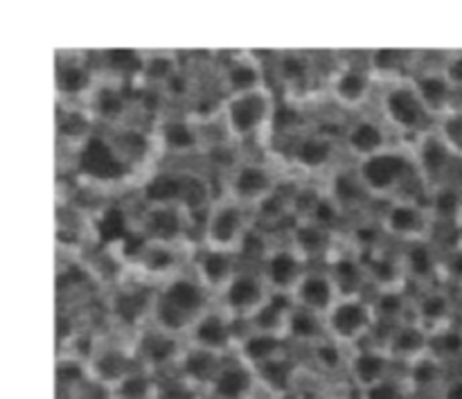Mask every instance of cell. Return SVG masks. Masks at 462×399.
<instances>
[{"mask_svg":"<svg viewBox=\"0 0 462 399\" xmlns=\"http://www.w3.org/2000/svg\"><path fill=\"white\" fill-rule=\"evenodd\" d=\"M242 323L230 319L224 310L212 305L206 314L199 316L189 332L185 334V341L189 346L203 348V350L217 352L221 357H233L237 348V339L242 334Z\"/></svg>","mask_w":462,"mask_h":399,"instance_id":"obj_21","label":"cell"},{"mask_svg":"<svg viewBox=\"0 0 462 399\" xmlns=\"http://www.w3.org/2000/svg\"><path fill=\"white\" fill-rule=\"evenodd\" d=\"M284 235L289 246L310 266H323L337 253L338 237H343L310 219H296Z\"/></svg>","mask_w":462,"mask_h":399,"instance_id":"obj_26","label":"cell"},{"mask_svg":"<svg viewBox=\"0 0 462 399\" xmlns=\"http://www.w3.org/2000/svg\"><path fill=\"white\" fill-rule=\"evenodd\" d=\"M413 81L415 90H418L420 99L424 102L427 111L431 113L433 122L440 116L449 113L451 108L458 107L460 95L456 93L454 86L449 84L445 75H442L440 66H420L411 72L409 77Z\"/></svg>","mask_w":462,"mask_h":399,"instance_id":"obj_33","label":"cell"},{"mask_svg":"<svg viewBox=\"0 0 462 399\" xmlns=\"http://www.w3.org/2000/svg\"><path fill=\"white\" fill-rule=\"evenodd\" d=\"M104 399H108V395H106V397H104Z\"/></svg>","mask_w":462,"mask_h":399,"instance_id":"obj_64","label":"cell"},{"mask_svg":"<svg viewBox=\"0 0 462 399\" xmlns=\"http://www.w3.org/2000/svg\"><path fill=\"white\" fill-rule=\"evenodd\" d=\"M347 359H350V350L329 337L307 350V364H310V370L319 379H325V382H334V379L346 377Z\"/></svg>","mask_w":462,"mask_h":399,"instance_id":"obj_46","label":"cell"},{"mask_svg":"<svg viewBox=\"0 0 462 399\" xmlns=\"http://www.w3.org/2000/svg\"><path fill=\"white\" fill-rule=\"evenodd\" d=\"M293 301L291 296H282V293H271L264 301V305L244 323L246 329H255V332L278 334V337L287 339V323L291 316Z\"/></svg>","mask_w":462,"mask_h":399,"instance_id":"obj_47","label":"cell"},{"mask_svg":"<svg viewBox=\"0 0 462 399\" xmlns=\"http://www.w3.org/2000/svg\"><path fill=\"white\" fill-rule=\"evenodd\" d=\"M262 278H264L266 287L271 293H282V296H291L296 284L300 283L302 275L307 274L310 264L289 246L284 244H269L262 260L257 262Z\"/></svg>","mask_w":462,"mask_h":399,"instance_id":"obj_22","label":"cell"},{"mask_svg":"<svg viewBox=\"0 0 462 399\" xmlns=\"http://www.w3.org/2000/svg\"><path fill=\"white\" fill-rule=\"evenodd\" d=\"M402 382H404L406 391L411 399H424V397H440L442 388L449 382V370H447L445 361L438 359L436 355L427 352L413 364L404 366L400 373Z\"/></svg>","mask_w":462,"mask_h":399,"instance_id":"obj_35","label":"cell"},{"mask_svg":"<svg viewBox=\"0 0 462 399\" xmlns=\"http://www.w3.org/2000/svg\"><path fill=\"white\" fill-rule=\"evenodd\" d=\"M217 75H219L221 88H224V97L226 95L251 93V90L269 86L264 61H260V57L253 52H233L221 63Z\"/></svg>","mask_w":462,"mask_h":399,"instance_id":"obj_31","label":"cell"},{"mask_svg":"<svg viewBox=\"0 0 462 399\" xmlns=\"http://www.w3.org/2000/svg\"><path fill=\"white\" fill-rule=\"evenodd\" d=\"M456 302L454 293L447 289L445 283L431 284V287L418 289L411 307V319L422 325L427 332H438L454 325Z\"/></svg>","mask_w":462,"mask_h":399,"instance_id":"obj_28","label":"cell"},{"mask_svg":"<svg viewBox=\"0 0 462 399\" xmlns=\"http://www.w3.org/2000/svg\"><path fill=\"white\" fill-rule=\"evenodd\" d=\"M282 179L275 172L273 162L264 158H239L224 176V192L226 197L244 203L246 208H255L257 203L264 201L269 194L280 188Z\"/></svg>","mask_w":462,"mask_h":399,"instance_id":"obj_11","label":"cell"},{"mask_svg":"<svg viewBox=\"0 0 462 399\" xmlns=\"http://www.w3.org/2000/svg\"><path fill=\"white\" fill-rule=\"evenodd\" d=\"M460 165H462V162H460ZM458 183H460V185H462V176H460V179H458Z\"/></svg>","mask_w":462,"mask_h":399,"instance_id":"obj_62","label":"cell"},{"mask_svg":"<svg viewBox=\"0 0 462 399\" xmlns=\"http://www.w3.org/2000/svg\"><path fill=\"white\" fill-rule=\"evenodd\" d=\"M131 341H134V350L135 357H138L140 368L149 370V373L158 375V377L176 373L180 355H183L185 346H188L183 337L165 332V329L156 328V325H147L144 329H140L135 337H131Z\"/></svg>","mask_w":462,"mask_h":399,"instance_id":"obj_16","label":"cell"},{"mask_svg":"<svg viewBox=\"0 0 462 399\" xmlns=\"http://www.w3.org/2000/svg\"><path fill=\"white\" fill-rule=\"evenodd\" d=\"M156 399H208V393L189 384L188 379L171 373L161 377V382H158Z\"/></svg>","mask_w":462,"mask_h":399,"instance_id":"obj_56","label":"cell"},{"mask_svg":"<svg viewBox=\"0 0 462 399\" xmlns=\"http://www.w3.org/2000/svg\"><path fill=\"white\" fill-rule=\"evenodd\" d=\"M325 266L332 274L341 296H368L370 293L364 255L359 251H355L350 244L346 248L338 246L337 253L325 262Z\"/></svg>","mask_w":462,"mask_h":399,"instance_id":"obj_38","label":"cell"},{"mask_svg":"<svg viewBox=\"0 0 462 399\" xmlns=\"http://www.w3.org/2000/svg\"><path fill=\"white\" fill-rule=\"evenodd\" d=\"M185 248L188 246H171V244L140 239L138 251L131 257V266L140 275V283L161 287L162 283L189 269V262H185L188 257Z\"/></svg>","mask_w":462,"mask_h":399,"instance_id":"obj_19","label":"cell"},{"mask_svg":"<svg viewBox=\"0 0 462 399\" xmlns=\"http://www.w3.org/2000/svg\"><path fill=\"white\" fill-rule=\"evenodd\" d=\"M253 370H255L260 391H264L271 397H284L296 393L302 377V364L291 352L275 357V359L266 361Z\"/></svg>","mask_w":462,"mask_h":399,"instance_id":"obj_39","label":"cell"},{"mask_svg":"<svg viewBox=\"0 0 462 399\" xmlns=\"http://www.w3.org/2000/svg\"><path fill=\"white\" fill-rule=\"evenodd\" d=\"M341 147L355 165L395 147V135L379 116L361 113V116H352L341 129Z\"/></svg>","mask_w":462,"mask_h":399,"instance_id":"obj_17","label":"cell"},{"mask_svg":"<svg viewBox=\"0 0 462 399\" xmlns=\"http://www.w3.org/2000/svg\"><path fill=\"white\" fill-rule=\"evenodd\" d=\"M273 75L282 86L284 97L293 104V97L307 95L314 86L316 61L310 52L302 50H284L273 57Z\"/></svg>","mask_w":462,"mask_h":399,"instance_id":"obj_30","label":"cell"},{"mask_svg":"<svg viewBox=\"0 0 462 399\" xmlns=\"http://www.w3.org/2000/svg\"><path fill=\"white\" fill-rule=\"evenodd\" d=\"M289 341L278 334H266V332H255V329H246L239 334L237 348H235V357L242 359L244 364H248L251 368L266 364V361L275 359L280 355H287Z\"/></svg>","mask_w":462,"mask_h":399,"instance_id":"obj_42","label":"cell"},{"mask_svg":"<svg viewBox=\"0 0 462 399\" xmlns=\"http://www.w3.org/2000/svg\"><path fill=\"white\" fill-rule=\"evenodd\" d=\"M328 339V329H325V319L319 314L302 310V307L293 305L291 316L287 323V341L291 348H302L310 350L316 343Z\"/></svg>","mask_w":462,"mask_h":399,"instance_id":"obj_51","label":"cell"},{"mask_svg":"<svg viewBox=\"0 0 462 399\" xmlns=\"http://www.w3.org/2000/svg\"><path fill=\"white\" fill-rule=\"evenodd\" d=\"M253 230L255 226H253L251 208L226 197V194H219L210 210L201 217V244L199 246L242 255Z\"/></svg>","mask_w":462,"mask_h":399,"instance_id":"obj_5","label":"cell"},{"mask_svg":"<svg viewBox=\"0 0 462 399\" xmlns=\"http://www.w3.org/2000/svg\"><path fill=\"white\" fill-rule=\"evenodd\" d=\"M379 346H383V350L391 355L397 368H404V366L413 364L415 359L431 352V332H427L422 325L409 319L388 329Z\"/></svg>","mask_w":462,"mask_h":399,"instance_id":"obj_34","label":"cell"},{"mask_svg":"<svg viewBox=\"0 0 462 399\" xmlns=\"http://www.w3.org/2000/svg\"><path fill=\"white\" fill-rule=\"evenodd\" d=\"M138 357H135L134 341L131 337L125 339H104L99 343L97 352L90 357L86 364L88 379L95 388L108 393L113 386L122 382L131 370L138 368Z\"/></svg>","mask_w":462,"mask_h":399,"instance_id":"obj_18","label":"cell"},{"mask_svg":"<svg viewBox=\"0 0 462 399\" xmlns=\"http://www.w3.org/2000/svg\"><path fill=\"white\" fill-rule=\"evenodd\" d=\"M86 108L93 113L97 125L113 129V126L129 125V116L135 108V97L129 93V84L102 77L86 102Z\"/></svg>","mask_w":462,"mask_h":399,"instance_id":"obj_23","label":"cell"},{"mask_svg":"<svg viewBox=\"0 0 462 399\" xmlns=\"http://www.w3.org/2000/svg\"><path fill=\"white\" fill-rule=\"evenodd\" d=\"M431 355L445 361L447 366L454 364L462 357V329L449 325L445 329H438L431 334Z\"/></svg>","mask_w":462,"mask_h":399,"instance_id":"obj_55","label":"cell"},{"mask_svg":"<svg viewBox=\"0 0 462 399\" xmlns=\"http://www.w3.org/2000/svg\"><path fill=\"white\" fill-rule=\"evenodd\" d=\"M95 126L97 122L86 104H57V138L75 153H81V149L93 140Z\"/></svg>","mask_w":462,"mask_h":399,"instance_id":"obj_40","label":"cell"},{"mask_svg":"<svg viewBox=\"0 0 462 399\" xmlns=\"http://www.w3.org/2000/svg\"><path fill=\"white\" fill-rule=\"evenodd\" d=\"M273 399H314V397L305 395V393H291V395H284V397H273Z\"/></svg>","mask_w":462,"mask_h":399,"instance_id":"obj_60","label":"cell"},{"mask_svg":"<svg viewBox=\"0 0 462 399\" xmlns=\"http://www.w3.org/2000/svg\"><path fill=\"white\" fill-rule=\"evenodd\" d=\"M271 296V289L266 287L257 266H242L237 275L224 287V292L215 298V305L224 310L237 323H246Z\"/></svg>","mask_w":462,"mask_h":399,"instance_id":"obj_15","label":"cell"},{"mask_svg":"<svg viewBox=\"0 0 462 399\" xmlns=\"http://www.w3.org/2000/svg\"><path fill=\"white\" fill-rule=\"evenodd\" d=\"M427 208L436 226H451L456 233L462 221V185L458 179L440 185L427 194Z\"/></svg>","mask_w":462,"mask_h":399,"instance_id":"obj_50","label":"cell"},{"mask_svg":"<svg viewBox=\"0 0 462 399\" xmlns=\"http://www.w3.org/2000/svg\"><path fill=\"white\" fill-rule=\"evenodd\" d=\"M379 79L364 61H338L328 75V95L338 111L361 116L377 99Z\"/></svg>","mask_w":462,"mask_h":399,"instance_id":"obj_9","label":"cell"},{"mask_svg":"<svg viewBox=\"0 0 462 399\" xmlns=\"http://www.w3.org/2000/svg\"><path fill=\"white\" fill-rule=\"evenodd\" d=\"M156 289L147 283H122L106 293V316L113 325L135 337L152 325Z\"/></svg>","mask_w":462,"mask_h":399,"instance_id":"obj_10","label":"cell"},{"mask_svg":"<svg viewBox=\"0 0 462 399\" xmlns=\"http://www.w3.org/2000/svg\"><path fill=\"white\" fill-rule=\"evenodd\" d=\"M228 357H221L217 352L203 350V348L197 346H185L183 355H180L179 366H176V375L183 379H188L194 386L203 388L208 393L210 384L215 382V377L219 375L221 366Z\"/></svg>","mask_w":462,"mask_h":399,"instance_id":"obj_43","label":"cell"},{"mask_svg":"<svg viewBox=\"0 0 462 399\" xmlns=\"http://www.w3.org/2000/svg\"><path fill=\"white\" fill-rule=\"evenodd\" d=\"M442 278L445 284L462 287V244H454L451 248L442 251Z\"/></svg>","mask_w":462,"mask_h":399,"instance_id":"obj_57","label":"cell"},{"mask_svg":"<svg viewBox=\"0 0 462 399\" xmlns=\"http://www.w3.org/2000/svg\"><path fill=\"white\" fill-rule=\"evenodd\" d=\"M180 72H183V63L179 54L170 50H152V52H143V70L135 86L165 90Z\"/></svg>","mask_w":462,"mask_h":399,"instance_id":"obj_45","label":"cell"},{"mask_svg":"<svg viewBox=\"0 0 462 399\" xmlns=\"http://www.w3.org/2000/svg\"><path fill=\"white\" fill-rule=\"evenodd\" d=\"M370 298H373V307H374V314H377V320H379V329H383V334H386L388 329L395 328V325L404 323V320L411 319L413 296H411L409 287L370 293ZM374 337H377V334H374Z\"/></svg>","mask_w":462,"mask_h":399,"instance_id":"obj_48","label":"cell"},{"mask_svg":"<svg viewBox=\"0 0 462 399\" xmlns=\"http://www.w3.org/2000/svg\"><path fill=\"white\" fill-rule=\"evenodd\" d=\"M397 248H400L409 287L418 284V289H422L438 284V278L442 274V251L438 248L436 239H420V242H411Z\"/></svg>","mask_w":462,"mask_h":399,"instance_id":"obj_32","label":"cell"},{"mask_svg":"<svg viewBox=\"0 0 462 399\" xmlns=\"http://www.w3.org/2000/svg\"><path fill=\"white\" fill-rule=\"evenodd\" d=\"M180 174V188H179V201L176 206L183 208L189 217L206 215L210 210L212 203L217 201V194L212 190V179L206 172L199 170H179Z\"/></svg>","mask_w":462,"mask_h":399,"instance_id":"obj_44","label":"cell"},{"mask_svg":"<svg viewBox=\"0 0 462 399\" xmlns=\"http://www.w3.org/2000/svg\"><path fill=\"white\" fill-rule=\"evenodd\" d=\"M365 63H368L373 75L379 79V84L393 79H404V77H411V72H413L415 52L397 48L370 50L365 54Z\"/></svg>","mask_w":462,"mask_h":399,"instance_id":"obj_49","label":"cell"},{"mask_svg":"<svg viewBox=\"0 0 462 399\" xmlns=\"http://www.w3.org/2000/svg\"><path fill=\"white\" fill-rule=\"evenodd\" d=\"M440 70L449 79V84L454 86L456 93L462 95V50H458V52H447L442 57Z\"/></svg>","mask_w":462,"mask_h":399,"instance_id":"obj_59","label":"cell"},{"mask_svg":"<svg viewBox=\"0 0 462 399\" xmlns=\"http://www.w3.org/2000/svg\"><path fill=\"white\" fill-rule=\"evenodd\" d=\"M341 134H332L325 126L300 129L289 138L284 161L302 179H328L341 158Z\"/></svg>","mask_w":462,"mask_h":399,"instance_id":"obj_6","label":"cell"},{"mask_svg":"<svg viewBox=\"0 0 462 399\" xmlns=\"http://www.w3.org/2000/svg\"><path fill=\"white\" fill-rule=\"evenodd\" d=\"M278 97L273 88L251 90L242 95H226L219 102V117L228 131L233 144L255 143L264 138L266 131L273 134V122L278 116Z\"/></svg>","mask_w":462,"mask_h":399,"instance_id":"obj_3","label":"cell"},{"mask_svg":"<svg viewBox=\"0 0 462 399\" xmlns=\"http://www.w3.org/2000/svg\"><path fill=\"white\" fill-rule=\"evenodd\" d=\"M433 131L440 135L442 143L449 147V152L454 153L456 161L462 162V108L456 107L449 113L438 117L433 122Z\"/></svg>","mask_w":462,"mask_h":399,"instance_id":"obj_54","label":"cell"},{"mask_svg":"<svg viewBox=\"0 0 462 399\" xmlns=\"http://www.w3.org/2000/svg\"><path fill=\"white\" fill-rule=\"evenodd\" d=\"M102 79L97 61L81 52H59L54 61V88L59 102L86 104Z\"/></svg>","mask_w":462,"mask_h":399,"instance_id":"obj_14","label":"cell"},{"mask_svg":"<svg viewBox=\"0 0 462 399\" xmlns=\"http://www.w3.org/2000/svg\"><path fill=\"white\" fill-rule=\"evenodd\" d=\"M325 188H328V194L347 212V217L361 215V210L370 206L373 197L368 194V190L364 188L361 179L356 176L355 165L352 167H337L332 174L325 179Z\"/></svg>","mask_w":462,"mask_h":399,"instance_id":"obj_41","label":"cell"},{"mask_svg":"<svg viewBox=\"0 0 462 399\" xmlns=\"http://www.w3.org/2000/svg\"><path fill=\"white\" fill-rule=\"evenodd\" d=\"M377 221L383 237L395 246L420 242V239H433V228H436L427 201L418 197H395L382 203Z\"/></svg>","mask_w":462,"mask_h":399,"instance_id":"obj_8","label":"cell"},{"mask_svg":"<svg viewBox=\"0 0 462 399\" xmlns=\"http://www.w3.org/2000/svg\"><path fill=\"white\" fill-rule=\"evenodd\" d=\"M377 116L397 138V144H411L433 129V117L420 99L409 77L379 84Z\"/></svg>","mask_w":462,"mask_h":399,"instance_id":"obj_2","label":"cell"},{"mask_svg":"<svg viewBox=\"0 0 462 399\" xmlns=\"http://www.w3.org/2000/svg\"><path fill=\"white\" fill-rule=\"evenodd\" d=\"M158 149L167 156L192 158L206 152L201 125L183 113H165L152 126Z\"/></svg>","mask_w":462,"mask_h":399,"instance_id":"obj_20","label":"cell"},{"mask_svg":"<svg viewBox=\"0 0 462 399\" xmlns=\"http://www.w3.org/2000/svg\"><path fill=\"white\" fill-rule=\"evenodd\" d=\"M242 255L228 251H217V248L197 246L192 255H189V271L197 275L199 283L215 298L242 271Z\"/></svg>","mask_w":462,"mask_h":399,"instance_id":"obj_24","label":"cell"},{"mask_svg":"<svg viewBox=\"0 0 462 399\" xmlns=\"http://www.w3.org/2000/svg\"><path fill=\"white\" fill-rule=\"evenodd\" d=\"M355 170L373 201L386 203L395 197H409L406 188H411L413 183L420 185L418 176H415L413 158L404 144H395L379 156L355 162Z\"/></svg>","mask_w":462,"mask_h":399,"instance_id":"obj_4","label":"cell"},{"mask_svg":"<svg viewBox=\"0 0 462 399\" xmlns=\"http://www.w3.org/2000/svg\"><path fill=\"white\" fill-rule=\"evenodd\" d=\"M212 305H215V296L188 269L156 289L152 325L185 339L194 320L206 314Z\"/></svg>","mask_w":462,"mask_h":399,"instance_id":"obj_1","label":"cell"},{"mask_svg":"<svg viewBox=\"0 0 462 399\" xmlns=\"http://www.w3.org/2000/svg\"><path fill=\"white\" fill-rule=\"evenodd\" d=\"M456 244H462V221L458 224V228H456Z\"/></svg>","mask_w":462,"mask_h":399,"instance_id":"obj_61","label":"cell"},{"mask_svg":"<svg viewBox=\"0 0 462 399\" xmlns=\"http://www.w3.org/2000/svg\"><path fill=\"white\" fill-rule=\"evenodd\" d=\"M395 361L383 350V346L370 341L365 346L350 350L346 379L359 391H368V388L395 377Z\"/></svg>","mask_w":462,"mask_h":399,"instance_id":"obj_25","label":"cell"},{"mask_svg":"<svg viewBox=\"0 0 462 399\" xmlns=\"http://www.w3.org/2000/svg\"><path fill=\"white\" fill-rule=\"evenodd\" d=\"M158 382H161L158 375L138 366L117 386H113L106 395L108 399H156Z\"/></svg>","mask_w":462,"mask_h":399,"instance_id":"obj_53","label":"cell"},{"mask_svg":"<svg viewBox=\"0 0 462 399\" xmlns=\"http://www.w3.org/2000/svg\"><path fill=\"white\" fill-rule=\"evenodd\" d=\"M104 140L125 170H138L140 165H147L153 149H158L153 131H147L143 125H134V122L108 129Z\"/></svg>","mask_w":462,"mask_h":399,"instance_id":"obj_27","label":"cell"},{"mask_svg":"<svg viewBox=\"0 0 462 399\" xmlns=\"http://www.w3.org/2000/svg\"><path fill=\"white\" fill-rule=\"evenodd\" d=\"M192 217L176 203H143L138 212L140 239L147 242L171 244V246H188Z\"/></svg>","mask_w":462,"mask_h":399,"instance_id":"obj_13","label":"cell"},{"mask_svg":"<svg viewBox=\"0 0 462 399\" xmlns=\"http://www.w3.org/2000/svg\"><path fill=\"white\" fill-rule=\"evenodd\" d=\"M364 262H365V274H368L370 293L409 287L404 266H402L400 248H397L395 244H383V246L365 253Z\"/></svg>","mask_w":462,"mask_h":399,"instance_id":"obj_36","label":"cell"},{"mask_svg":"<svg viewBox=\"0 0 462 399\" xmlns=\"http://www.w3.org/2000/svg\"><path fill=\"white\" fill-rule=\"evenodd\" d=\"M361 399H411V395L400 375H395V377L386 379V382L377 384L368 391H361Z\"/></svg>","mask_w":462,"mask_h":399,"instance_id":"obj_58","label":"cell"},{"mask_svg":"<svg viewBox=\"0 0 462 399\" xmlns=\"http://www.w3.org/2000/svg\"><path fill=\"white\" fill-rule=\"evenodd\" d=\"M260 384L255 370L237 357H228L221 366L219 375L208 388V399H257Z\"/></svg>","mask_w":462,"mask_h":399,"instance_id":"obj_37","label":"cell"},{"mask_svg":"<svg viewBox=\"0 0 462 399\" xmlns=\"http://www.w3.org/2000/svg\"><path fill=\"white\" fill-rule=\"evenodd\" d=\"M458 107H460V108H462V97H460V102H458Z\"/></svg>","mask_w":462,"mask_h":399,"instance_id":"obj_63","label":"cell"},{"mask_svg":"<svg viewBox=\"0 0 462 399\" xmlns=\"http://www.w3.org/2000/svg\"><path fill=\"white\" fill-rule=\"evenodd\" d=\"M328 337L341 343L347 350L365 346L374 339L379 329L377 314H374L373 298L368 296H341L337 305L325 316Z\"/></svg>","mask_w":462,"mask_h":399,"instance_id":"obj_7","label":"cell"},{"mask_svg":"<svg viewBox=\"0 0 462 399\" xmlns=\"http://www.w3.org/2000/svg\"><path fill=\"white\" fill-rule=\"evenodd\" d=\"M404 147H409L411 158H413L415 176H418L424 194L433 192V190L449 183V181H456L454 170L458 161H456L454 153L449 152V147L442 143L440 135L433 129H429L427 134H422L411 144H404Z\"/></svg>","mask_w":462,"mask_h":399,"instance_id":"obj_12","label":"cell"},{"mask_svg":"<svg viewBox=\"0 0 462 399\" xmlns=\"http://www.w3.org/2000/svg\"><path fill=\"white\" fill-rule=\"evenodd\" d=\"M97 66L102 77L122 81V84H138L140 70H143V52L125 48L104 50Z\"/></svg>","mask_w":462,"mask_h":399,"instance_id":"obj_52","label":"cell"},{"mask_svg":"<svg viewBox=\"0 0 462 399\" xmlns=\"http://www.w3.org/2000/svg\"><path fill=\"white\" fill-rule=\"evenodd\" d=\"M341 298L337 283H334L332 274L328 271V266H310L307 274L302 275L300 283L296 284V289L291 292V301L296 307L311 311V314L328 316V311L337 305V301Z\"/></svg>","mask_w":462,"mask_h":399,"instance_id":"obj_29","label":"cell"}]
</instances>
